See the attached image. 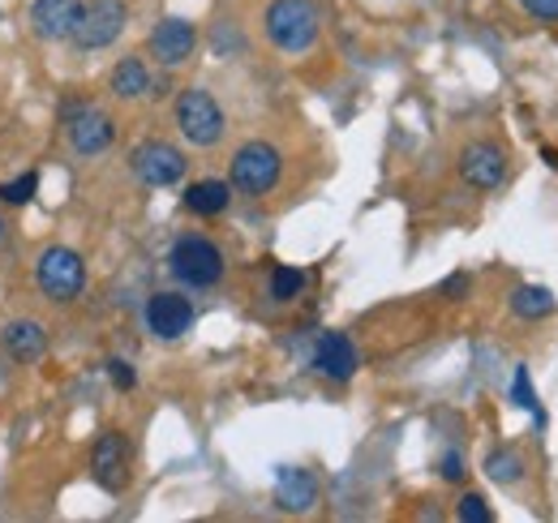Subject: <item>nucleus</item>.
Listing matches in <instances>:
<instances>
[{"label": "nucleus", "instance_id": "39448f33", "mask_svg": "<svg viewBox=\"0 0 558 523\" xmlns=\"http://www.w3.org/2000/svg\"><path fill=\"white\" fill-rule=\"evenodd\" d=\"M35 283H39V292L48 301H73L82 292V283H86V266H82V258L73 250L52 245L35 262Z\"/></svg>", "mask_w": 558, "mask_h": 523}, {"label": "nucleus", "instance_id": "423d86ee", "mask_svg": "<svg viewBox=\"0 0 558 523\" xmlns=\"http://www.w3.org/2000/svg\"><path fill=\"white\" fill-rule=\"evenodd\" d=\"M177 130L185 133V142H194V146H215L219 137H223V112H219V104L210 99L207 90H181V99H177Z\"/></svg>", "mask_w": 558, "mask_h": 523}, {"label": "nucleus", "instance_id": "aec40b11", "mask_svg": "<svg viewBox=\"0 0 558 523\" xmlns=\"http://www.w3.org/2000/svg\"><path fill=\"white\" fill-rule=\"evenodd\" d=\"M486 476L494 485H515L524 476V463H520V455H511V451H494L486 459Z\"/></svg>", "mask_w": 558, "mask_h": 523}, {"label": "nucleus", "instance_id": "7ed1b4c3", "mask_svg": "<svg viewBox=\"0 0 558 523\" xmlns=\"http://www.w3.org/2000/svg\"><path fill=\"white\" fill-rule=\"evenodd\" d=\"M125 17H130V9H125L121 0H90V4H82V13H77V22H73L70 39L82 48V52L108 48V44H117V39H121Z\"/></svg>", "mask_w": 558, "mask_h": 523}, {"label": "nucleus", "instance_id": "4468645a", "mask_svg": "<svg viewBox=\"0 0 558 523\" xmlns=\"http://www.w3.org/2000/svg\"><path fill=\"white\" fill-rule=\"evenodd\" d=\"M77 13H82V0H35L31 4V26H35L39 39H70Z\"/></svg>", "mask_w": 558, "mask_h": 523}, {"label": "nucleus", "instance_id": "f3484780", "mask_svg": "<svg viewBox=\"0 0 558 523\" xmlns=\"http://www.w3.org/2000/svg\"><path fill=\"white\" fill-rule=\"evenodd\" d=\"M228 202H232V185H223V181H198V185L185 190V210H194V215H203V219L223 215Z\"/></svg>", "mask_w": 558, "mask_h": 523}, {"label": "nucleus", "instance_id": "f8f14e48", "mask_svg": "<svg viewBox=\"0 0 558 523\" xmlns=\"http://www.w3.org/2000/svg\"><path fill=\"white\" fill-rule=\"evenodd\" d=\"M356 348H352L349 335H340V330H331V335H323L318 339V348H314V369L323 374V378H331V382H349L352 374H356Z\"/></svg>", "mask_w": 558, "mask_h": 523}, {"label": "nucleus", "instance_id": "f257e3e1", "mask_svg": "<svg viewBox=\"0 0 558 523\" xmlns=\"http://www.w3.org/2000/svg\"><path fill=\"white\" fill-rule=\"evenodd\" d=\"M267 39L279 52H305L318 39V13L310 0H276L267 9Z\"/></svg>", "mask_w": 558, "mask_h": 523}, {"label": "nucleus", "instance_id": "4be33fe9", "mask_svg": "<svg viewBox=\"0 0 558 523\" xmlns=\"http://www.w3.org/2000/svg\"><path fill=\"white\" fill-rule=\"evenodd\" d=\"M39 190V172H26V177H17V181H9V185H0V197L9 202V206H26L31 197Z\"/></svg>", "mask_w": 558, "mask_h": 523}, {"label": "nucleus", "instance_id": "1a4fd4ad", "mask_svg": "<svg viewBox=\"0 0 558 523\" xmlns=\"http://www.w3.org/2000/svg\"><path fill=\"white\" fill-rule=\"evenodd\" d=\"M460 177H464V185H473V190H498L502 177H507V155H502V146H494V142H469L464 155H460Z\"/></svg>", "mask_w": 558, "mask_h": 523}, {"label": "nucleus", "instance_id": "cd10ccee", "mask_svg": "<svg viewBox=\"0 0 558 523\" xmlns=\"http://www.w3.org/2000/svg\"><path fill=\"white\" fill-rule=\"evenodd\" d=\"M469 288V275H456V279H447V292H464Z\"/></svg>", "mask_w": 558, "mask_h": 523}, {"label": "nucleus", "instance_id": "2eb2a0df", "mask_svg": "<svg viewBox=\"0 0 558 523\" xmlns=\"http://www.w3.org/2000/svg\"><path fill=\"white\" fill-rule=\"evenodd\" d=\"M276 502L283 511L301 515L318 502V481L305 472V467H279L276 472Z\"/></svg>", "mask_w": 558, "mask_h": 523}, {"label": "nucleus", "instance_id": "bb28decb", "mask_svg": "<svg viewBox=\"0 0 558 523\" xmlns=\"http://www.w3.org/2000/svg\"><path fill=\"white\" fill-rule=\"evenodd\" d=\"M438 472H442L447 481H460V476H464V463H460V455L451 451V455H442V463H438Z\"/></svg>", "mask_w": 558, "mask_h": 523}, {"label": "nucleus", "instance_id": "c85d7f7f", "mask_svg": "<svg viewBox=\"0 0 558 523\" xmlns=\"http://www.w3.org/2000/svg\"><path fill=\"white\" fill-rule=\"evenodd\" d=\"M0 232H4V223H0Z\"/></svg>", "mask_w": 558, "mask_h": 523}, {"label": "nucleus", "instance_id": "393cba45", "mask_svg": "<svg viewBox=\"0 0 558 523\" xmlns=\"http://www.w3.org/2000/svg\"><path fill=\"white\" fill-rule=\"evenodd\" d=\"M537 22H558V0H520Z\"/></svg>", "mask_w": 558, "mask_h": 523}, {"label": "nucleus", "instance_id": "6ab92c4d", "mask_svg": "<svg viewBox=\"0 0 558 523\" xmlns=\"http://www.w3.org/2000/svg\"><path fill=\"white\" fill-rule=\"evenodd\" d=\"M511 309H515L524 323H537V318L555 314V292H550V288H537V283H529V288H520V292L511 296Z\"/></svg>", "mask_w": 558, "mask_h": 523}, {"label": "nucleus", "instance_id": "5701e85b", "mask_svg": "<svg viewBox=\"0 0 558 523\" xmlns=\"http://www.w3.org/2000/svg\"><path fill=\"white\" fill-rule=\"evenodd\" d=\"M511 403H515V408H529V412H542V408H537V394H533V382H529V369H524V365H520V369H515V378H511Z\"/></svg>", "mask_w": 558, "mask_h": 523}, {"label": "nucleus", "instance_id": "a211bd4d", "mask_svg": "<svg viewBox=\"0 0 558 523\" xmlns=\"http://www.w3.org/2000/svg\"><path fill=\"white\" fill-rule=\"evenodd\" d=\"M146 90H150V73H146L138 57H125L121 65L112 69V95L117 99H138Z\"/></svg>", "mask_w": 558, "mask_h": 523}, {"label": "nucleus", "instance_id": "20e7f679", "mask_svg": "<svg viewBox=\"0 0 558 523\" xmlns=\"http://www.w3.org/2000/svg\"><path fill=\"white\" fill-rule=\"evenodd\" d=\"M172 275L190 288H215L223 279V254L219 245H210L207 236H181L172 245Z\"/></svg>", "mask_w": 558, "mask_h": 523}, {"label": "nucleus", "instance_id": "412c9836", "mask_svg": "<svg viewBox=\"0 0 558 523\" xmlns=\"http://www.w3.org/2000/svg\"><path fill=\"white\" fill-rule=\"evenodd\" d=\"M301 288H305V270L276 266V275H271V296H276V301H292V296H301Z\"/></svg>", "mask_w": 558, "mask_h": 523}, {"label": "nucleus", "instance_id": "b1692460", "mask_svg": "<svg viewBox=\"0 0 558 523\" xmlns=\"http://www.w3.org/2000/svg\"><path fill=\"white\" fill-rule=\"evenodd\" d=\"M464 523H489V507H486V498L482 494H464L460 498V511H456Z\"/></svg>", "mask_w": 558, "mask_h": 523}, {"label": "nucleus", "instance_id": "a878e982", "mask_svg": "<svg viewBox=\"0 0 558 523\" xmlns=\"http://www.w3.org/2000/svg\"><path fill=\"white\" fill-rule=\"evenodd\" d=\"M108 378H112V382H117L121 391H130V387L138 382V378H134V369H130L125 361H108Z\"/></svg>", "mask_w": 558, "mask_h": 523}, {"label": "nucleus", "instance_id": "0eeeda50", "mask_svg": "<svg viewBox=\"0 0 558 523\" xmlns=\"http://www.w3.org/2000/svg\"><path fill=\"white\" fill-rule=\"evenodd\" d=\"M130 163H134L142 185H150V190H168V185H177L185 177V155L177 146H168V142H142L138 150L130 155Z\"/></svg>", "mask_w": 558, "mask_h": 523}, {"label": "nucleus", "instance_id": "f03ea898", "mask_svg": "<svg viewBox=\"0 0 558 523\" xmlns=\"http://www.w3.org/2000/svg\"><path fill=\"white\" fill-rule=\"evenodd\" d=\"M279 168H283V159H279V150L271 142H245L232 155V190H241L250 197L271 194L279 181Z\"/></svg>", "mask_w": 558, "mask_h": 523}, {"label": "nucleus", "instance_id": "6e6552de", "mask_svg": "<svg viewBox=\"0 0 558 523\" xmlns=\"http://www.w3.org/2000/svg\"><path fill=\"white\" fill-rule=\"evenodd\" d=\"M194 48H198V31H194V22H185V17H163V22L150 31V57L163 69L185 65V61L194 57Z\"/></svg>", "mask_w": 558, "mask_h": 523}, {"label": "nucleus", "instance_id": "9b49d317", "mask_svg": "<svg viewBox=\"0 0 558 523\" xmlns=\"http://www.w3.org/2000/svg\"><path fill=\"white\" fill-rule=\"evenodd\" d=\"M70 142L77 155H99V150H108L112 146V117L108 112H99V108H70Z\"/></svg>", "mask_w": 558, "mask_h": 523}, {"label": "nucleus", "instance_id": "9d476101", "mask_svg": "<svg viewBox=\"0 0 558 523\" xmlns=\"http://www.w3.org/2000/svg\"><path fill=\"white\" fill-rule=\"evenodd\" d=\"M146 327L159 339H181L185 330L194 327V305L181 292H155L146 301Z\"/></svg>", "mask_w": 558, "mask_h": 523}, {"label": "nucleus", "instance_id": "ddd939ff", "mask_svg": "<svg viewBox=\"0 0 558 523\" xmlns=\"http://www.w3.org/2000/svg\"><path fill=\"white\" fill-rule=\"evenodd\" d=\"M125 463H130V447H125V438L121 434H104L99 442H95V451H90V472H95V481L104 485V489H121L125 485Z\"/></svg>", "mask_w": 558, "mask_h": 523}, {"label": "nucleus", "instance_id": "dca6fc26", "mask_svg": "<svg viewBox=\"0 0 558 523\" xmlns=\"http://www.w3.org/2000/svg\"><path fill=\"white\" fill-rule=\"evenodd\" d=\"M0 343H4L9 356L31 361V356H39L48 348V330L39 327V323H31V318H17V323H9V327L0 330Z\"/></svg>", "mask_w": 558, "mask_h": 523}]
</instances>
